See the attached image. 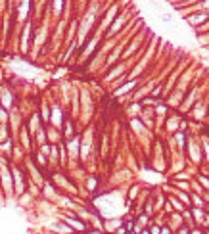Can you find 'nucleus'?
<instances>
[{
    "mask_svg": "<svg viewBox=\"0 0 209 234\" xmlns=\"http://www.w3.org/2000/svg\"><path fill=\"white\" fill-rule=\"evenodd\" d=\"M65 225L69 226L71 230H79V232H83V230L86 228V225H84L83 221H79V219H75V217H71V219H65Z\"/></svg>",
    "mask_w": 209,
    "mask_h": 234,
    "instance_id": "f257e3e1",
    "label": "nucleus"
},
{
    "mask_svg": "<svg viewBox=\"0 0 209 234\" xmlns=\"http://www.w3.org/2000/svg\"><path fill=\"white\" fill-rule=\"evenodd\" d=\"M203 19H207V15H205V14H201V15H194V17H190L188 21H190L192 25H198V23H201Z\"/></svg>",
    "mask_w": 209,
    "mask_h": 234,
    "instance_id": "f03ea898",
    "label": "nucleus"
},
{
    "mask_svg": "<svg viewBox=\"0 0 209 234\" xmlns=\"http://www.w3.org/2000/svg\"><path fill=\"white\" fill-rule=\"evenodd\" d=\"M169 202H171L173 205H175V209H178V211H182V209H184V205H182V203L178 202V200H175V198H171V200H169Z\"/></svg>",
    "mask_w": 209,
    "mask_h": 234,
    "instance_id": "7ed1b4c3",
    "label": "nucleus"
},
{
    "mask_svg": "<svg viewBox=\"0 0 209 234\" xmlns=\"http://www.w3.org/2000/svg\"><path fill=\"white\" fill-rule=\"evenodd\" d=\"M192 200H194L196 207H200V209H201V207H203V200H201L200 196H196V194H194V196H192Z\"/></svg>",
    "mask_w": 209,
    "mask_h": 234,
    "instance_id": "20e7f679",
    "label": "nucleus"
},
{
    "mask_svg": "<svg viewBox=\"0 0 209 234\" xmlns=\"http://www.w3.org/2000/svg\"><path fill=\"white\" fill-rule=\"evenodd\" d=\"M134 85H136V81H132V83H130V85H127V87L119 88V90H117V94H123V92H127V90H129V88H132V87H134Z\"/></svg>",
    "mask_w": 209,
    "mask_h": 234,
    "instance_id": "39448f33",
    "label": "nucleus"
},
{
    "mask_svg": "<svg viewBox=\"0 0 209 234\" xmlns=\"http://www.w3.org/2000/svg\"><path fill=\"white\" fill-rule=\"evenodd\" d=\"M2 175H4V184H6V188H10V177H8V171L2 167Z\"/></svg>",
    "mask_w": 209,
    "mask_h": 234,
    "instance_id": "423d86ee",
    "label": "nucleus"
},
{
    "mask_svg": "<svg viewBox=\"0 0 209 234\" xmlns=\"http://www.w3.org/2000/svg\"><path fill=\"white\" fill-rule=\"evenodd\" d=\"M159 228H161V226H157V225H152V226H150V234H159Z\"/></svg>",
    "mask_w": 209,
    "mask_h": 234,
    "instance_id": "0eeeda50",
    "label": "nucleus"
},
{
    "mask_svg": "<svg viewBox=\"0 0 209 234\" xmlns=\"http://www.w3.org/2000/svg\"><path fill=\"white\" fill-rule=\"evenodd\" d=\"M140 223H142V225H150V219H148V215H140Z\"/></svg>",
    "mask_w": 209,
    "mask_h": 234,
    "instance_id": "6e6552de",
    "label": "nucleus"
},
{
    "mask_svg": "<svg viewBox=\"0 0 209 234\" xmlns=\"http://www.w3.org/2000/svg\"><path fill=\"white\" fill-rule=\"evenodd\" d=\"M159 234H171V228H169V226H165V225H163L161 228H159Z\"/></svg>",
    "mask_w": 209,
    "mask_h": 234,
    "instance_id": "1a4fd4ad",
    "label": "nucleus"
},
{
    "mask_svg": "<svg viewBox=\"0 0 209 234\" xmlns=\"http://www.w3.org/2000/svg\"><path fill=\"white\" fill-rule=\"evenodd\" d=\"M200 182L203 184L205 188H209V179H205V177H200Z\"/></svg>",
    "mask_w": 209,
    "mask_h": 234,
    "instance_id": "9d476101",
    "label": "nucleus"
},
{
    "mask_svg": "<svg viewBox=\"0 0 209 234\" xmlns=\"http://www.w3.org/2000/svg\"><path fill=\"white\" fill-rule=\"evenodd\" d=\"M0 121H6V113H4V110L0 108Z\"/></svg>",
    "mask_w": 209,
    "mask_h": 234,
    "instance_id": "9b49d317",
    "label": "nucleus"
},
{
    "mask_svg": "<svg viewBox=\"0 0 209 234\" xmlns=\"http://www.w3.org/2000/svg\"><path fill=\"white\" fill-rule=\"evenodd\" d=\"M178 234H190V230H188V228H180V230H178Z\"/></svg>",
    "mask_w": 209,
    "mask_h": 234,
    "instance_id": "f8f14e48",
    "label": "nucleus"
},
{
    "mask_svg": "<svg viewBox=\"0 0 209 234\" xmlns=\"http://www.w3.org/2000/svg\"><path fill=\"white\" fill-rule=\"evenodd\" d=\"M190 234H201V230H198V228H196V230H190Z\"/></svg>",
    "mask_w": 209,
    "mask_h": 234,
    "instance_id": "ddd939ff",
    "label": "nucleus"
},
{
    "mask_svg": "<svg viewBox=\"0 0 209 234\" xmlns=\"http://www.w3.org/2000/svg\"><path fill=\"white\" fill-rule=\"evenodd\" d=\"M140 234H150V230H148V228H144V230H140Z\"/></svg>",
    "mask_w": 209,
    "mask_h": 234,
    "instance_id": "4468645a",
    "label": "nucleus"
},
{
    "mask_svg": "<svg viewBox=\"0 0 209 234\" xmlns=\"http://www.w3.org/2000/svg\"><path fill=\"white\" fill-rule=\"evenodd\" d=\"M90 234H102V232H98V230H94V232H90Z\"/></svg>",
    "mask_w": 209,
    "mask_h": 234,
    "instance_id": "2eb2a0df",
    "label": "nucleus"
},
{
    "mask_svg": "<svg viewBox=\"0 0 209 234\" xmlns=\"http://www.w3.org/2000/svg\"><path fill=\"white\" fill-rule=\"evenodd\" d=\"M129 234H136V232H129Z\"/></svg>",
    "mask_w": 209,
    "mask_h": 234,
    "instance_id": "dca6fc26",
    "label": "nucleus"
}]
</instances>
